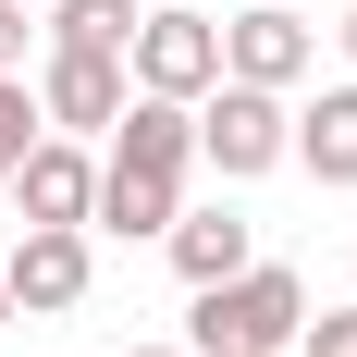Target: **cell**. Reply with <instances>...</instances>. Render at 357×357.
Wrapping results in <instances>:
<instances>
[{
    "label": "cell",
    "mask_w": 357,
    "mask_h": 357,
    "mask_svg": "<svg viewBox=\"0 0 357 357\" xmlns=\"http://www.w3.org/2000/svg\"><path fill=\"white\" fill-rule=\"evenodd\" d=\"M296 321H308V284H296L284 259H247L234 284H197L185 357H296Z\"/></svg>",
    "instance_id": "6da1fadb"
},
{
    "label": "cell",
    "mask_w": 357,
    "mask_h": 357,
    "mask_svg": "<svg viewBox=\"0 0 357 357\" xmlns=\"http://www.w3.org/2000/svg\"><path fill=\"white\" fill-rule=\"evenodd\" d=\"M197 160H210L222 185H259L271 160H296V99H271V86H234V74H222L210 99H197Z\"/></svg>",
    "instance_id": "7a4b0ae2"
},
{
    "label": "cell",
    "mask_w": 357,
    "mask_h": 357,
    "mask_svg": "<svg viewBox=\"0 0 357 357\" xmlns=\"http://www.w3.org/2000/svg\"><path fill=\"white\" fill-rule=\"evenodd\" d=\"M123 74H136V99H185V111H197L222 86V25H210V13H136Z\"/></svg>",
    "instance_id": "3957f363"
},
{
    "label": "cell",
    "mask_w": 357,
    "mask_h": 357,
    "mask_svg": "<svg viewBox=\"0 0 357 357\" xmlns=\"http://www.w3.org/2000/svg\"><path fill=\"white\" fill-rule=\"evenodd\" d=\"M86 222H25L13 234V259H0V284H13V321H62V308H86Z\"/></svg>",
    "instance_id": "277c9868"
},
{
    "label": "cell",
    "mask_w": 357,
    "mask_h": 357,
    "mask_svg": "<svg viewBox=\"0 0 357 357\" xmlns=\"http://www.w3.org/2000/svg\"><path fill=\"white\" fill-rule=\"evenodd\" d=\"M308 62H321V37H308V13H296V0H247V13L222 25V74H234V86L296 99V86H308Z\"/></svg>",
    "instance_id": "5b68a950"
},
{
    "label": "cell",
    "mask_w": 357,
    "mask_h": 357,
    "mask_svg": "<svg viewBox=\"0 0 357 357\" xmlns=\"http://www.w3.org/2000/svg\"><path fill=\"white\" fill-rule=\"evenodd\" d=\"M136 99V74L111 62V50H50L37 62V111H50V136H111Z\"/></svg>",
    "instance_id": "8992f818"
},
{
    "label": "cell",
    "mask_w": 357,
    "mask_h": 357,
    "mask_svg": "<svg viewBox=\"0 0 357 357\" xmlns=\"http://www.w3.org/2000/svg\"><path fill=\"white\" fill-rule=\"evenodd\" d=\"M0 197L25 222H86L99 210V160H86V136H37L13 173H0Z\"/></svg>",
    "instance_id": "52a82bcc"
},
{
    "label": "cell",
    "mask_w": 357,
    "mask_h": 357,
    "mask_svg": "<svg viewBox=\"0 0 357 357\" xmlns=\"http://www.w3.org/2000/svg\"><path fill=\"white\" fill-rule=\"evenodd\" d=\"M99 160L185 185V173H197V111H185V99H123V123H111V148H99Z\"/></svg>",
    "instance_id": "ba28073f"
},
{
    "label": "cell",
    "mask_w": 357,
    "mask_h": 357,
    "mask_svg": "<svg viewBox=\"0 0 357 357\" xmlns=\"http://www.w3.org/2000/svg\"><path fill=\"white\" fill-rule=\"evenodd\" d=\"M160 247H173L185 296H197V284H234V271L259 259V222H247V210H173V234H160Z\"/></svg>",
    "instance_id": "9c48e42d"
},
{
    "label": "cell",
    "mask_w": 357,
    "mask_h": 357,
    "mask_svg": "<svg viewBox=\"0 0 357 357\" xmlns=\"http://www.w3.org/2000/svg\"><path fill=\"white\" fill-rule=\"evenodd\" d=\"M296 160H308L321 185H357V74H345V86H321V99L296 111Z\"/></svg>",
    "instance_id": "30bf717a"
},
{
    "label": "cell",
    "mask_w": 357,
    "mask_h": 357,
    "mask_svg": "<svg viewBox=\"0 0 357 357\" xmlns=\"http://www.w3.org/2000/svg\"><path fill=\"white\" fill-rule=\"evenodd\" d=\"M173 210H185V185H160V173H123V160H99V234H173Z\"/></svg>",
    "instance_id": "8fae6325"
},
{
    "label": "cell",
    "mask_w": 357,
    "mask_h": 357,
    "mask_svg": "<svg viewBox=\"0 0 357 357\" xmlns=\"http://www.w3.org/2000/svg\"><path fill=\"white\" fill-rule=\"evenodd\" d=\"M50 50H136V0H50Z\"/></svg>",
    "instance_id": "7c38bea8"
},
{
    "label": "cell",
    "mask_w": 357,
    "mask_h": 357,
    "mask_svg": "<svg viewBox=\"0 0 357 357\" xmlns=\"http://www.w3.org/2000/svg\"><path fill=\"white\" fill-rule=\"evenodd\" d=\"M37 136H50V111H37V86H25V74H0V173H13V160H25Z\"/></svg>",
    "instance_id": "4fadbf2b"
},
{
    "label": "cell",
    "mask_w": 357,
    "mask_h": 357,
    "mask_svg": "<svg viewBox=\"0 0 357 357\" xmlns=\"http://www.w3.org/2000/svg\"><path fill=\"white\" fill-rule=\"evenodd\" d=\"M296 357H357V308H321V321H296Z\"/></svg>",
    "instance_id": "5bb4252c"
},
{
    "label": "cell",
    "mask_w": 357,
    "mask_h": 357,
    "mask_svg": "<svg viewBox=\"0 0 357 357\" xmlns=\"http://www.w3.org/2000/svg\"><path fill=\"white\" fill-rule=\"evenodd\" d=\"M0 74H25V0H0Z\"/></svg>",
    "instance_id": "9a60e30c"
},
{
    "label": "cell",
    "mask_w": 357,
    "mask_h": 357,
    "mask_svg": "<svg viewBox=\"0 0 357 357\" xmlns=\"http://www.w3.org/2000/svg\"><path fill=\"white\" fill-rule=\"evenodd\" d=\"M345 62H357V0H345Z\"/></svg>",
    "instance_id": "2e32d148"
},
{
    "label": "cell",
    "mask_w": 357,
    "mask_h": 357,
    "mask_svg": "<svg viewBox=\"0 0 357 357\" xmlns=\"http://www.w3.org/2000/svg\"><path fill=\"white\" fill-rule=\"evenodd\" d=\"M136 357H185V345H136Z\"/></svg>",
    "instance_id": "e0dca14e"
},
{
    "label": "cell",
    "mask_w": 357,
    "mask_h": 357,
    "mask_svg": "<svg viewBox=\"0 0 357 357\" xmlns=\"http://www.w3.org/2000/svg\"><path fill=\"white\" fill-rule=\"evenodd\" d=\"M0 321H13V284H0Z\"/></svg>",
    "instance_id": "ac0fdd59"
},
{
    "label": "cell",
    "mask_w": 357,
    "mask_h": 357,
    "mask_svg": "<svg viewBox=\"0 0 357 357\" xmlns=\"http://www.w3.org/2000/svg\"><path fill=\"white\" fill-rule=\"evenodd\" d=\"M0 210H13V197H0Z\"/></svg>",
    "instance_id": "d6986e66"
}]
</instances>
